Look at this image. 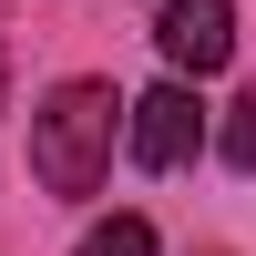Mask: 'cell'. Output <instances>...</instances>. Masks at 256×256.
<instances>
[{
  "mask_svg": "<svg viewBox=\"0 0 256 256\" xmlns=\"http://www.w3.org/2000/svg\"><path fill=\"white\" fill-rule=\"evenodd\" d=\"M113 134H123V92L113 82H62L31 113V174H41V195H92L113 174Z\"/></svg>",
  "mask_w": 256,
  "mask_h": 256,
  "instance_id": "1",
  "label": "cell"
},
{
  "mask_svg": "<svg viewBox=\"0 0 256 256\" xmlns=\"http://www.w3.org/2000/svg\"><path fill=\"white\" fill-rule=\"evenodd\" d=\"M123 154H134L144 174H174L184 154H205V102L184 92V72L164 82V92H144V102H123Z\"/></svg>",
  "mask_w": 256,
  "mask_h": 256,
  "instance_id": "2",
  "label": "cell"
},
{
  "mask_svg": "<svg viewBox=\"0 0 256 256\" xmlns=\"http://www.w3.org/2000/svg\"><path fill=\"white\" fill-rule=\"evenodd\" d=\"M154 52L174 62L184 82L226 72V62H236V0H164L154 10Z\"/></svg>",
  "mask_w": 256,
  "mask_h": 256,
  "instance_id": "3",
  "label": "cell"
},
{
  "mask_svg": "<svg viewBox=\"0 0 256 256\" xmlns=\"http://www.w3.org/2000/svg\"><path fill=\"white\" fill-rule=\"evenodd\" d=\"M72 256H154V226L144 216H102V226H82Z\"/></svg>",
  "mask_w": 256,
  "mask_h": 256,
  "instance_id": "4",
  "label": "cell"
},
{
  "mask_svg": "<svg viewBox=\"0 0 256 256\" xmlns=\"http://www.w3.org/2000/svg\"><path fill=\"white\" fill-rule=\"evenodd\" d=\"M226 164H236V174H256V92L226 113Z\"/></svg>",
  "mask_w": 256,
  "mask_h": 256,
  "instance_id": "5",
  "label": "cell"
},
{
  "mask_svg": "<svg viewBox=\"0 0 256 256\" xmlns=\"http://www.w3.org/2000/svg\"><path fill=\"white\" fill-rule=\"evenodd\" d=\"M205 256H226V246H205Z\"/></svg>",
  "mask_w": 256,
  "mask_h": 256,
  "instance_id": "6",
  "label": "cell"
}]
</instances>
